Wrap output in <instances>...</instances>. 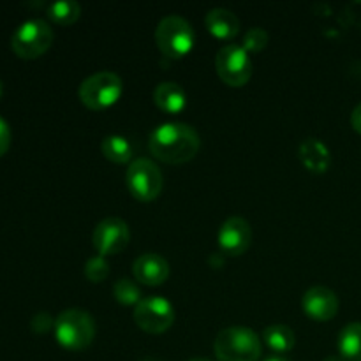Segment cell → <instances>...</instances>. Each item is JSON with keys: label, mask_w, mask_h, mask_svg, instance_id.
<instances>
[{"label": "cell", "mask_w": 361, "mask_h": 361, "mask_svg": "<svg viewBox=\"0 0 361 361\" xmlns=\"http://www.w3.org/2000/svg\"><path fill=\"white\" fill-rule=\"evenodd\" d=\"M150 152L166 164H183L196 157L201 147L200 134L183 122H166L155 127L150 134Z\"/></svg>", "instance_id": "1"}, {"label": "cell", "mask_w": 361, "mask_h": 361, "mask_svg": "<svg viewBox=\"0 0 361 361\" xmlns=\"http://www.w3.org/2000/svg\"><path fill=\"white\" fill-rule=\"evenodd\" d=\"M214 351L219 361H257L263 345L259 335L250 328L229 326L219 331Z\"/></svg>", "instance_id": "2"}, {"label": "cell", "mask_w": 361, "mask_h": 361, "mask_svg": "<svg viewBox=\"0 0 361 361\" xmlns=\"http://www.w3.org/2000/svg\"><path fill=\"white\" fill-rule=\"evenodd\" d=\"M55 338L67 351H83L95 337V323L81 309H67L56 316L53 324Z\"/></svg>", "instance_id": "3"}, {"label": "cell", "mask_w": 361, "mask_h": 361, "mask_svg": "<svg viewBox=\"0 0 361 361\" xmlns=\"http://www.w3.org/2000/svg\"><path fill=\"white\" fill-rule=\"evenodd\" d=\"M122 78L111 71H101V73L92 74L87 80L81 81L78 95L88 109L102 111V109H108L116 104L118 99L122 97Z\"/></svg>", "instance_id": "4"}, {"label": "cell", "mask_w": 361, "mask_h": 361, "mask_svg": "<svg viewBox=\"0 0 361 361\" xmlns=\"http://www.w3.org/2000/svg\"><path fill=\"white\" fill-rule=\"evenodd\" d=\"M53 28L42 18H32L23 21L20 27L14 30L11 37V48L20 59L34 60L44 55L53 44Z\"/></svg>", "instance_id": "5"}, {"label": "cell", "mask_w": 361, "mask_h": 361, "mask_svg": "<svg viewBox=\"0 0 361 361\" xmlns=\"http://www.w3.org/2000/svg\"><path fill=\"white\" fill-rule=\"evenodd\" d=\"M155 41L162 55L169 59H182L194 48L196 35L185 18L178 14H169L159 21L155 28Z\"/></svg>", "instance_id": "6"}, {"label": "cell", "mask_w": 361, "mask_h": 361, "mask_svg": "<svg viewBox=\"0 0 361 361\" xmlns=\"http://www.w3.org/2000/svg\"><path fill=\"white\" fill-rule=\"evenodd\" d=\"M126 185L129 189L130 196L136 197L137 201H154L161 194L164 178L155 164L150 159H134L129 164L126 173Z\"/></svg>", "instance_id": "7"}, {"label": "cell", "mask_w": 361, "mask_h": 361, "mask_svg": "<svg viewBox=\"0 0 361 361\" xmlns=\"http://www.w3.org/2000/svg\"><path fill=\"white\" fill-rule=\"evenodd\" d=\"M215 69L229 87H243L252 76V60L242 44H226L215 56Z\"/></svg>", "instance_id": "8"}, {"label": "cell", "mask_w": 361, "mask_h": 361, "mask_svg": "<svg viewBox=\"0 0 361 361\" xmlns=\"http://www.w3.org/2000/svg\"><path fill=\"white\" fill-rule=\"evenodd\" d=\"M134 321L147 334H164L175 323V309L162 296H145L134 309Z\"/></svg>", "instance_id": "9"}, {"label": "cell", "mask_w": 361, "mask_h": 361, "mask_svg": "<svg viewBox=\"0 0 361 361\" xmlns=\"http://www.w3.org/2000/svg\"><path fill=\"white\" fill-rule=\"evenodd\" d=\"M130 231L126 221L118 217H108L95 226L92 242L101 256H115L129 245Z\"/></svg>", "instance_id": "10"}, {"label": "cell", "mask_w": 361, "mask_h": 361, "mask_svg": "<svg viewBox=\"0 0 361 361\" xmlns=\"http://www.w3.org/2000/svg\"><path fill=\"white\" fill-rule=\"evenodd\" d=\"M252 242V229L243 217H229L219 229V247L228 256H242Z\"/></svg>", "instance_id": "11"}, {"label": "cell", "mask_w": 361, "mask_h": 361, "mask_svg": "<svg viewBox=\"0 0 361 361\" xmlns=\"http://www.w3.org/2000/svg\"><path fill=\"white\" fill-rule=\"evenodd\" d=\"M303 312L316 321H330L338 312V298L335 291L324 286H314L305 291L302 300Z\"/></svg>", "instance_id": "12"}, {"label": "cell", "mask_w": 361, "mask_h": 361, "mask_svg": "<svg viewBox=\"0 0 361 361\" xmlns=\"http://www.w3.org/2000/svg\"><path fill=\"white\" fill-rule=\"evenodd\" d=\"M134 277L145 286H161L169 277V263L155 252L141 254L133 264Z\"/></svg>", "instance_id": "13"}, {"label": "cell", "mask_w": 361, "mask_h": 361, "mask_svg": "<svg viewBox=\"0 0 361 361\" xmlns=\"http://www.w3.org/2000/svg\"><path fill=\"white\" fill-rule=\"evenodd\" d=\"M298 157L302 164L312 173L328 171L331 164L330 148L317 137H305L298 147Z\"/></svg>", "instance_id": "14"}, {"label": "cell", "mask_w": 361, "mask_h": 361, "mask_svg": "<svg viewBox=\"0 0 361 361\" xmlns=\"http://www.w3.org/2000/svg\"><path fill=\"white\" fill-rule=\"evenodd\" d=\"M154 102L159 109L169 115L183 111L187 106L185 90L175 81H162L154 90Z\"/></svg>", "instance_id": "15"}, {"label": "cell", "mask_w": 361, "mask_h": 361, "mask_svg": "<svg viewBox=\"0 0 361 361\" xmlns=\"http://www.w3.org/2000/svg\"><path fill=\"white\" fill-rule=\"evenodd\" d=\"M208 32L217 39H233L240 30V20L233 11L224 7H215L208 11L204 18Z\"/></svg>", "instance_id": "16"}, {"label": "cell", "mask_w": 361, "mask_h": 361, "mask_svg": "<svg viewBox=\"0 0 361 361\" xmlns=\"http://www.w3.org/2000/svg\"><path fill=\"white\" fill-rule=\"evenodd\" d=\"M263 342L270 351L282 356L295 348V331L289 326H286V324H270L268 328H264Z\"/></svg>", "instance_id": "17"}, {"label": "cell", "mask_w": 361, "mask_h": 361, "mask_svg": "<svg viewBox=\"0 0 361 361\" xmlns=\"http://www.w3.org/2000/svg\"><path fill=\"white\" fill-rule=\"evenodd\" d=\"M101 150L102 155L115 164H126V162L133 161L134 157L133 141L127 140L126 136H120V134L106 136L101 143Z\"/></svg>", "instance_id": "18"}, {"label": "cell", "mask_w": 361, "mask_h": 361, "mask_svg": "<svg viewBox=\"0 0 361 361\" xmlns=\"http://www.w3.org/2000/svg\"><path fill=\"white\" fill-rule=\"evenodd\" d=\"M338 353L348 361H361V323H349L337 338Z\"/></svg>", "instance_id": "19"}, {"label": "cell", "mask_w": 361, "mask_h": 361, "mask_svg": "<svg viewBox=\"0 0 361 361\" xmlns=\"http://www.w3.org/2000/svg\"><path fill=\"white\" fill-rule=\"evenodd\" d=\"M48 16L59 25H73L80 20L81 6L76 0H59L48 6Z\"/></svg>", "instance_id": "20"}, {"label": "cell", "mask_w": 361, "mask_h": 361, "mask_svg": "<svg viewBox=\"0 0 361 361\" xmlns=\"http://www.w3.org/2000/svg\"><path fill=\"white\" fill-rule=\"evenodd\" d=\"M113 295L122 305H137L143 300L140 286L130 279H120L113 286Z\"/></svg>", "instance_id": "21"}, {"label": "cell", "mask_w": 361, "mask_h": 361, "mask_svg": "<svg viewBox=\"0 0 361 361\" xmlns=\"http://www.w3.org/2000/svg\"><path fill=\"white\" fill-rule=\"evenodd\" d=\"M109 275V264L104 256L97 254V256L90 257L85 264V277L90 282H102Z\"/></svg>", "instance_id": "22"}, {"label": "cell", "mask_w": 361, "mask_h": 361, "mask_svg": "<svg viewBox=\"0 0 361 361\" xmlns=\"http://www.w3.org/2000/svg\"><path fill=\"white\" fill-rule=\"evenodd\" d=\"M268 44V32L261 27L250 28L243 37L242 46L245 48L247 53H257Z\"/></svg>", "instance_id": "23"}, {"label": "cell", "mask_w": 361, "mask_h": 361, "mask_svg": "<svg viewBox=\"0 0 361 361\" xmlns=\"http://www.w3.org/2000/svg\"><path fill=\"white\" fill-rule=\"evenodd\" d=\"M11 147V129L9 123L0 116V157L9 150Z\"/></svg>", "instance_id": "24"}, {"label": "cell", "mask_w": 361, "mask_h": 361, "mask_svg": "<svg viewBox=\"0 0 361 361\" xmlns=\"http://www.w3.org/2000/svg\"><path fill=\"white\" fill-rule=\"evenodd\" d=\"M351 126L353 129L356 130V133L361 134V102L358 106H356L355 109H353L351 113Z\"/></svg>", "instance_id": "25"}, {"label": "cell", "mask_w": 361, "mask_h": 361, "mask_svg": "<svg viewBox=\"0 0 361 361\" xmlns=\"http://www.w3.org/2000/svg\"><path fill=\"white\" fill-rule=\"evenodd\" d=\"M264 361H291V360H288L286 356H281V355H274V356H268Z\"/></svg>", "instance_id": "26"}, {"label": "cell", "mask_w": 361, "mask_h": 361, "mask_svg": "<svg viewBox=\"0 0 361 361\" xmlns=\"http://www.w3.org/2000/svg\"><path fill=\"white\" fill-rule=\"evenodd\" d=\"M323 361H345L342 356H328V358H324Z\"/></svg>", "instance_id": "27"}, {"label": "cell", "mask_w": 361, "mask_h": 361, "mask_svg": "<svg viewBox=\"0 0 361 361\" xmlns=\"http://www.w3.org/2000/svg\"><path fill=\"white\" fill-rule=\"evenodd\" d=\"M4 94V85H2V80H0V97H2Z\"/></svg>", "instance_id": "28"}, {"label": "cell", "mask_w": 361, "mask_h": 361, "mask_svg": "<svg viewBox=\"0 0 361 361\" xmlns=\"http://www.w3.org/2000/svg\"><path fill=\"white\" fill-rule=\"evenodd\" d=\"M189 361H210V360H207V358H194V360H189Z\"/></svg>", "instance_id": "29"}]
</instances>
